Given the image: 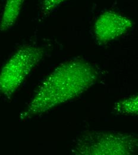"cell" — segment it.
<instances>
[{
  "label": "cell",
  "instance_id": "1",
  "mask_svg": "<svg viewBox=\"0 0 138 155\" xmlns=\"http://www.w3.org/2000/svg\"><path fill=\"white\" fill-rule=\"evenodd\" d=\"M97 69L88 61L76 58L57 66L43 81L20 120L42 115L81 95L97 81Z\"/></svg>",
  "mask_w": 138,
  "mask_h": 155
},
{
  "label": "cell",
  "instance_id": "2",
  "mask_svg": "<svg viewBox=\"0 0 138 155\" xmlns=\"http://www.w3.org/2000/svg\"><path fill=\"white\" fill-rule=\"evenodd\" d=\"M137 137L114 131H91L76 140L72 152L78 155H130L136 152Z\"/></svg>",
  "mask_w": 138,
  "mask_h": 155
},
{
  "label": "cell",
  "instance_id": "3",
  "mask_svg": "<svg viewBox=\"0 0 138 155\" xmlns=\"http://www.w3.org/2000/svg\"><path fill=\"white\" fill-rule=\"evenodd\" d=\"M45 54V48L38 45L19 47L0 72V96L8 98L13 95Z\"/></svg>",
  "mask_w": 138,
  "mask_h": 155
},
{
  "label": "cell",
  "instance_id": "4",
  "mask_svg": "<svg viewBox=\"0 0 138 155\" xmlns=\"http://www.w3.org/2000/svg\"><path fill=\"white\" fill-rule=\"evenodd\" d=\"M133 25L129 18L113 11H107L96 20L94 34L99 44H105L127 33Z\"/></svg>",
  "mask_w": 138,
  "mask_h": 155
},
{
  "label": "cell",
  "instance_id": "5",
  "mask_svg": "<svg viewBox=\"0 0 138 155\" xmlns=\"http://www.w3.org/2000/svg\"><path fill=\"white\" fill-rule=\"evenodd\" d=\"M24 0H6L0 19V31L11 28L20 15Z\"/></svg>",
  "mask_w": 138,
  "mask_h": 155
},
{
  "label": "cell",
  "instance_id": "6",
  "mask_svg": "<svg viewBox=\"0 0 138 155\" xmlns=\"http://www.w3.org/2000/svg\"><path fill=\"white\" fill-rule=\"evenodd\" d=\"M138 103V96L133 95L116 102L113 110L116 113L119 114L137 115Z\"/></svg>",
  "mask_w": 138,
  "mask_h": 155
},
{
  "label": "cell",
  "instance_id": "7",
  "mask_svg": "<svg viewBox=\"0 0 138 155\" xmlns=\"http://www.w3.org/2000/svg\"><path fill=\"white\" fill-rule=\"evenodd\" d=\"M66 0H42V14L43 16H47L51 13L54 10L59 4Z\"/></svg>",
  "mask_w": 138,
  "mask_h": 155
}]
</instances>
